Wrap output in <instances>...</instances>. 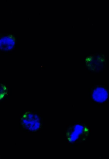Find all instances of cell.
Masks as SVG:
<instances>
[{"mask_svg": "<svg viewBox=\"0 0 109 159\" xmlns=\"http://www.w3.org/2000/svg\"><path fill=\"white\" fill-rule=\"evenodd\" d=\"M89 133V128L83 125H75L71 126L67 130L66 138L69 143L84 142Z\"/></svg>", "mask_w": 109, "mask_h": 159, "instance_id": "obj_1", "label": "cell"}, {"mask_svg": "<svg viewBox=\"0 0 109 159\" xmlns=\"http://www.w3.org/2000/svg\"><path fill=\"white\" fill-rule=\"evenodd\" d=\"M93 99L96 102L103 103L108 98V94L107 90L104 87H98L95 88L92 93Z\"/></svg>", "mask_w": 109, "mask_h": 159, "instance_id": "obj_3", "label": "cell"}, {"mask_svg": "<svg viewBox=\"0 0 109 159\" xmlns=\"http://www.w3.org/2000/svg\"><path fill=\"white\" fill-rule=\"evenodd\" d=\"M22 120L23 126L31 131L37 130L40 127V119L36 115L27 112L23 115Z\"/></svg>", "mask_w": 109, "mask_h": 159, "instance_id": "obj_2", "label": "cell"}, {"mask_svg": "<svg viewBox=\"0 0 109 159\" xmlns=\"http://www.w3.org/2000/svg\"><path fill=\"white\" fill-rule=\"evenodd\" d=\"M14 41L13 39L11 38L5 37L0 40V47H3L2 49H10L14 45Z\"/></svg>", "mask_w": 109, "mask_h": 159, "instance_id": "obj_4", "label": "cell"}]
</instances>
